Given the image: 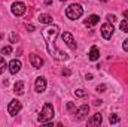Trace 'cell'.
I'll return each instance as SVG.
<instances>
[{
    "instance_id": "cell-1",
    "label": "cell",
    "mask_w": 128,
    "mask_h": 127,
    "mask_svg": "<svg viewBox=\"0 0 128 127\" xmlns=\"http://www.w3.org/2000/svg\"><path fill=\"white\" fill-rule=\"evenodd\" d=\"M58 32H60V29H58L57 26L51 24L49 27H46V29L42 32V34H43V39H45V42H46V48H48V52L51 54V57H54V58L58 60V61H66V60L68 58V55H67L66 52H61L60 49L55 48V39H57V36H58Z\"/></svg>"
},
{
    "instance_id": "cell-2",
    "label": "cell",
    "mask_w": 128,
    "mask_h": 127,
    "mask_svg": "<svg viewBox=\"0 0 128 127\" xmlns=\"http://www.w3.org/2000/svg\"><path fill=\"white\" fill-rule=\"evenodd\" d=\"M82 14H84V8H82L80 5H78V3L70 5V6L66 9V15H67L68 20H79V18L82 17Z\"/></svg>"
},
{
    "instance_id": "cell-3",
    "label": "cell",
    "mask_w": 128,
    "mask_h": 127,
    "mask_svg": "<svg viewBox=\"0 0 128 127\" xmlns=\"http://www.w3.org/2000/svg\"><path fill=\"white\" fill-rule=\"evenodd\" d=\"M52 117H54V108H52V105H51V103H45L37 120H39L40 123H46V121L52 120Z\"/></svg>"
},
{
    "instance_id": "cell-4",
    "label": "cell",
    "mask_w": 128,
    "mask_h": 127,
    "mask_svg": "<svg viewBox=\"0 0 128 127\" xmlns=\"http://www.w3.org/2000/svg\"><path fill=\"white\" fill-rule=\"evenodd\" d=\"M10 11H12V14H14L15 17H21V15H24V14H26L27 8H26V5H24L22 2H14V3H12Z\"/></svg>"
},
{
    "instance_id": "cell-5",
    "label": "cell",
    "mask_w": 128,
    "mask_h": 127,
    "mask_svg": "<svg viewBox=\"0 0 128 127\" xmlns=\"http://www.w3.org/2000/svg\"><path fill=\"white\" fill-rule=\"evenodd\" d=\"M113 32H115V29H113L112 23H106V24L101 26V36L104 39H110L113 36Z\"/></svg>"
},
{
    "instance_id": "cell-6",
    "label": "cell",
    "mask_w": 128,
    "mask_h": 127,
    "mask_svg": "<svg viewBox=\"0 0 128 127\" xmlns=\"http://www.w3.org/2000/svg\"><path fill=\"white\" fill-rule=\"evenodd\" d=\"M20 111H21V102H20V100H16V99L10 100L9 106H8V112H9L10 115H16Z\"/></svg>"
},
{
    "instance_id": "cell-7",
    "label": "cell",
    "mask_w": 128,
    "mask_h": 127,
    "mask_svg": "<svg viewBox=\"0 0 128 127\" xmlns=\"http://www.w3.org/2000/svg\"><path fill=\"white\" fill-rule=\"evenodd\" d=\"M61 37H63V42H64V43H67V46H68V48H72V49H76V42H74V39H73L72 33L64 32Z\"/></svg>"
},
{
    "instance_id": "cell-8",
    "label": "cell",
    "mask_w": 128,
    "mask_h": 127,
    "mask_svg": "<svg viewBox=\"0 0 128 127\" xmlns=\"http://www.w3.org/2000/svg\"><path fill=\"white\" fill-rule=\"evenodd\" d=\"M34 90H36L37 93H43V91L46 90V79H45L43 76H39V78L36 79V82H34Z\"/></svg>"
},
{
    "instance_id": "cell-9",
    "label": "cell",
    "mask_w": 128,
    "mask_h": 127,
    "mask_svg": "<svg viewBox=\"0 0 128 127\" xmlns=\"http://www.w3.org/2000/svg\"><path fill=\"white\" fill-rule=\"evenodd\" d=\"M21 67H22V64L20 60H16V58H14L10 63H9V72L12 73V75H16L20 70H21Z\"/></svg>"
},
{
    "instance_id": "cell-10",
    "label": "cell",
    "mask_w": 128,
    "mask_h": 127,
    "mask_svg": "<svg viewBox=\"0 0 128 127\" xmlns=\"http://www.w3.org/2000/svg\"><path fill=\"white\" fill-rule=\"evenodd\" d=\"M30 63H32L33 67L40 69V67L43 66V58H40V57L36 55V54H32V55H30Z\"/></svg>"
},
{
    "instance_id": "cell-11",
    "label": "cell",
    "mask_w": 128,
    "mask_h": 127,
    "mask_svg": "<svg viewBox=\"0 0 128 127\" xmlns=\"http://www.w3.org/2000/svg\"><path fill=\"white\" fill-rule=\"evenodd\" d=\"M90 112V106L88 105H82L78 111H76V115H78V120H84Z\"/></svg>"
},
{
    "instance_id": "cell-12",
    "label": "cell",
    "mask_w": 128,
    "mask_h": 127,
    "mask_svg": "<svg viewBox=\"0 0 128 127\" xmlns=\"http://www.w3.org/2000/svg\"><path fill=\"white\" fill-rule=\"evenodd\" d=\"M98 21H100V17H98V15H90V17L84 21V24H85L86 27H92V26L98 24Z\"/></svg>"
},
{
    "instance_id": "cell-13",
    "label": "cell",
    "mask_w": 128,
    "mask_h": 127,
    "mask_svg": "<svg viewBox=\"0 0 128 127\" xmlns=\"http://www.w3.org/2000/svg\"><path fill=\"white\" fill-rule=\"evenodd\" d=\"M101 121H103V115L97 112V114H94V117H92L91 120H88V124L92 126V127H96V126H100Z\"/></svg>"
},
{
    "instance_id": "cell-14",
    "label": "cell",
    "mask_w": 128,
    "mask_h": 127,
    "mask_svg": "<svg viewBox=\"0 0 128 127\" xmlns=\"http://www.w3.org/2000/svg\"><path fill=\"white\" fill-rule=\"evenodd\" d=\"M14 93H15L16 96L24 94V82H22V81L15 82V85H14Z\"/></svg>"
},
{
    "instance_id": "cell-15",
    "label": "cell",
    "mask_w": 128,
    "mask_h": 127,
    "mask_svg": "<svg viewBox=\"0 0 128 127\" xmlns=\"http://www.w3.org/2000/svg\"><path fill=\"white\" fill-rule=\"evenodd\" d=\"M88 55H90V60H91V61H97L98 57H100V51H98V48H97V46H92Z\"/></svg>"
},
{
    "instance_id": "cell-16",
    "label": "cell",
    "mask_w": 128,
    "mask_h": 127,
    "mask_svg": "<svg viewBox=\"0 0 128 127\" xmlns=\"http://www.w3.org/2000/svg\"><path fill=\"white\" fill-rule=\"evenodd\" d=\"M39 23H42V24H52V17L46 15V14H42V15H39Z\"/></svg>"
},
{
    "instance_id": "cell-17",
    "label": "cell",
    "mask_w": 128,
    "mask_h": 127,
    "mask_svg": "<svg viewBox=\"0 0 128 127\" xmlns=\"http://www.w3.org/2000/svg\"><path fill=\"white\" fill-rule=\"evenodd\" d=\"M0 52H2V55H9V54L12 52V46H10V45H6V46H3V48H2V51H0Z\"/></svg>"
},
{
    "instance_id": "cell-18",
    "label": "cell",
    "mask_w": 128,
    "mask_h": 127,
    "mask_svg": "<svg viewBox=\"0 0 128 127\" xmlns=\"http://www.w3.org/2000/svg\"><path fill=\"white\" fill-rule=\"evenodd\" d=\"M8 66H9V64L6 63V61H4V58H3V57L0 55V75H2L3 72H4V69H6Z\"/></svg>"
},
{
    "instance_id": "cell-19",
    "label": "cell",
    "mask_w": 128,
    "mask_h": 127,
    "mask_svg": "<svg viewBox=\"0 0 128 127\" xmlns=\"http://www.w3.org/2000/svg\"><path fill=\"white\" fill-rule=\"evenodd\" d=\"M119 27H121V30H122V32L128 33V20H124V21L119 24Z\"/></svg>"
},
{
    "instance_id": "cell-20",
    "label": "cell",
    "mask_w": 128,
    "mask_h": 127,
    "mask_svg": "<svg viewBox=\"0 0 128 127\" xmlns=\"http://www.w3.org/2000/svg\"><path fill=\"white\" fill-rule=\"evenodd\" d=\"M109 121H110V124H116V123H119V117L116 114H113V115L109 117Z\"/></svg>"
},
{
    "instance_id": "cell-21",
    "label": "cell",
    "mask_w": 128,
    "mask_h": 127,
    "mask_svg": "<svg viewBox=\"0 0 128 127\" xmlns=\"http://www.w3.org/2000/svg\"><path fill=\"white\" fill-rule=\"evenodd\" d=\"M74 94L78 96V97H85V96H86V93H85V90L79 88V90H76V91H74Z\"/></svg>"
},
{
    "instance_id": "cell-22",
    "label": "cell",
    "mask_w": 128,
    "mask_h": 127,
    "mask_svg": "<svg viewBox=\"0 0 128 127\" xmlns=\"http://www.w3.org/2000/svg\"><path fill=\"white\" fill-rule=\"evenodd\" d=\"M115 21H116L115 15H107V23H115Z\"/></svg>"
},
{
    "instance_id": "cell-23",
    "label": "cell",
    "mask_w": 128,
    "mask_h": 127,
    "mask_svg": "<svg viewBox=\"0 0 128 127\" xmlns=\"http://www.w3.org/2000/svg\"><path fill=\"white\" fill-rule=\"evenodd\" d=\"M104 90H106V85H104V84H101V85L97 87V91H100V93H103Z\"/></svg>"
},
{
    "instance_id": "cell-24",
    "label": "cell",
    "mask_w": 128,
    "mask_h": 127,
    "mask_svg": "<svg viewBox=\"0 0 128 127\" xmlns=\"http://www.w3.org/2000/svg\"><path fill=\"white\" fill-rule=\"evenodd\" d=\"M122 48H124V51H127V52H128V39H125V40H124Z\"/></svg>"
},
{
    "instance_id": "cell-25",
    "label": "cell",
    "mask_w": 128,
    "mask_h": 127,
    "mask_svg": "<svg viewBox=\"0 0 128 127\" xmlns=\"http://www.w3.org/2000/svg\"><path fill=\"white\" fill-rule=\"evenodd\" d=\"M27 30H28V32H33V30H34V26H33V24H27Z\"/></svg>"
},
{
    "instance_id": "cell-26",
    "label": "cell",
    "mask_w": 128,
    "mask_h": 127,
    "mask_svg": "<svg viewBox=\"0 0 128 127\" xmlns=\"http://www.w3.org/2000/svg\"><path fill=\"white\" fill-rule=\"evenodd\" d=\"M63 75H66V76H68V75H70V70H68V69H66V70H63Z\"/></svg>"
},
{
    "instance_id": "cell-27",
    "label": "cell",
    "mask_w": 128,
    "mask_h": 127,
    "mask_svg": "<svg viewBox=\"0 0 128 127\" xmlns=\"http://www.w3.org/2000/svg\"><path fill=\"white\" fill-rule=\"evenodd\" d=\"M67 108H68V109H73V103H72V102H68V103H67Z\"/></svg>"
},
{
    "instance_id": "cell-28",
    "label": "cell",
    "mask_w": 128,
    "mask_h": 127,
    "mask_svg": "<svg viewBox=\"0 0 128 127\" xmlns=\"http://www.w3.org/2000/svg\"><path fill=\"white\" fill-rule=\"evenodd\" d=\"M85 78H86V79H92V75H91V73H88V75H86Z\"/></svg>"
},
{
    "instance_id": "cell-29",
    "label": "cell",
    "mask_w": 128,
    "mask_h": 127,
    "mask_svg": "<svg viewBox=\"0 0 128 127\" xmlns=\"http://www.w3.org/2000/svg\"><path fill=\"white\" fill-rule=\"evenodd\" d=\"M124 17H125V18L128 20V11H125V12H124Z\"/></svg>"
},
{
    "instance_id": "cell-30",
    "label": "cell",
    "mask_w": 128,
    "mask_h": 127,
    "mask_svg": "<svg viewBox=\"0 0 128 127\" xmlns=\"http://www.w3.org/2000/svg\"><path fill=\"white\" fill-rule=\"evenodd\" d=\"M45 3H46V5H51V3H52V0H45Z\"/></svg>"
},
{
    "instance_id": "cell-31",
    "label": "cell",
    "mask_w": 128,
    "mask_h": 127,
    "mask_svg": "<svg viewBox=\"0 0 128 127\" xmlns=\"http://www.w3.org/2000/svg\"><path fill=\"white\" fill-rule=\"evenodd\" d=\"M100 2H109V0H100Z\"/></svg>"
},
{
    "instance_id": "cell-32",
    "label": "cell",
    "mask_w": 128,
    "mask_h": 127,
    "mask_svg": "<svg viewBox=\"0 0 128 127\" xmlns=\"http://www.w3.org/2000/svg\"><path fill=\"white\" fill-rule=\"evenodd\" d=\"M60 2H67V0H60Z\"/></svg>"
}]
</instances>
